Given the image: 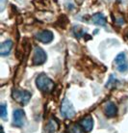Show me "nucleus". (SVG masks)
I'll use <instances>...</instances> for the list:
<instances>
[{"instance_id": "1a4fd4ad", "label": "nucleus", "mask_w": 128, "mask_h": 133, "mask_svg": "<svg viewBox=\"0 0 128 133\" xmlns=\"http://www.w3.org/2000/svg\"><path fill=\"white\" fill-rule=\"evenodd\" d=\"M57 129H58V123L54 119H50L43 127V133H55Z\"/></svg>"}, {"instance_id": "4468645a", "label": "nucleus", "mask_w": 128, "mask_h": 133, "mask_svg": "<svg viewBox=\"0 0 128 133\" xmlns=\"http://www.w3.org/2000/svg\"><path fill=\"white\" fill-rule=\"evenodd\" d=\"M69 133H81V130H80V127L78 125H72L69 129Z\"/></svg>"}, {"instance_id": "6e6552de", "label": "nucleus", "mask_w": 128, "mask_h": 133, "mask_svg": "<svg viewBox=\"0 0 128 133\" xmlns=\"http://www.w3.org/2000/svg\"><path fill=\"white\" fill-rule=\"evenodd\" d=\"M80 127L85 132H90L92 131V127H93V120L91 116H87L83 118L81 122H80Z\"/></svg>"}, {"instance_id": "ddd939ff", "label": "nucleus", "mask_w": 128, "mask_h": 133, "mask_svg": "<svg viewBox=\"0 0 128 133\" xmlns=\"http://www.w3.org/2000/svg\"><path fill=\"white\" fill-rule=\"evenodd\" d=\"M0 116L4 120H5V118L7 116V106L5 103H2L1 106H0Z\"/></svg>"}, {"instance_id": "7ed1b4c3", "label": "nucleus", "mask_w": 128, "mask_h": 133, "mask_svg": "<svg viewBox=\"0 0 128 133\" xmlns=\"http://www.w3.org/2000/svg\"><path fill=\"white\" fill-rule=\"evenodd\" d=\"M13 97L18 103L25 105L31 99V93L25 90H16L13 92Z\"/></svg>"}, {"instance_id": "9b49d317", "label": "nucleus", "mask_w": 128, "mask_h": 133, "mask_svg": "<svg viewBox=\"0 0 128 133\" xmlns=\"http://www.w3.org/2000/svg\"><path fill=\"white\" fill-rule=\"evenodd\" d=\"M13 47V42L11 40H7L1 43L0 45V55L1 56H6L11 52Z\"/></svg>"}, {"instance_id": "f257e3e1", "label": "nucleus", "mask_w": 128, "mask_h": 133, "mask_svg": "<svg viewBox=\"0 0 128 133\" xmlns=\"http://www.w3.org/2000/svg\"><path fill=\"white\" fill-rule=\"evenodd\" d=\"M36 85L43 93H49L54 88V82L46 75L45 73H41L36 79Z\"/></svg>"}, {"instance_id": "f8f14e48", "label": "nucleus", "mask_w": 128, "mask_h": 133, "mask_svg": "<svg viewBox=\"0 0 128 133\" xmlns=\"http://www.w3.org/2000/svg\"><path fill=\"white\" fill-rule=\"evenodd\" d=\"M92 21L93 24L99 25V26H105L106 22H107L106 17H104L101 13H96V14H95V15H92Z\"/></svg>"}, {"instance_id": "9d476101", "label": "nucleus", "mask_w": 128, "mask_h": 133, "mask_svg": "<svg viewBox=\"0 0 128 133\" xmlns=\"http://www.w3.org/2000/svg\"><path fill=\"white\" fill-rule=\"evenodd\" d=\"M104 113L109 118L115 117L117 115V113H118V107L116 106L113 102L106 103V105L104 106Z\"/></svg>"}, {"instance_id": "20e7f679", "label": "nucleus", "mask_w": 128, "mask_h": 133, "mask_svg": "<svg viewBox=\"0 0 128 133\" xmlns=\"http://www.w3.org/2000/svg\"><path fill=\"white\" fill-rule=\"evenodd\" d=\"M47 59V55L44 52V50L43 48H41L39 46H36L34 49V54H33V59H32V63L34 66H39L43 65Z\"/></svg>"}, {"instance_id": "f03ea898", "label": "nucleus", "mask_w": 128, "mask_h": 133, "mask_svg": "<svg viewBox=\"0 0 128 133\" xmlns=\"http://www.w3.org/2000/svg\"><path fill=\"white\" fill-rule=\"evenodd\" d=\"M61 115L66 119H71L75 115V110H74L72 103L68 98H65L63 100L62 106H61Z\"/></svg>"}, {"instance_id": "39448f33", "label": "nucleus", "mask_w": 128, "mask_h": 133, "mask_svg": "<svg viewBox=\"0 0 128 133\" xmlns=\"http://www.w3.org/2000/svg\"><path fill=\"white\" fill-rule=\"evenodd\" d=\"M115 63L118 71L125 72L128 70V62L126 60V55H125L124 52H120L119 54L117 55L115 59Z\"/></svg>"}, {"instance_id": "0eeeda50", "label": "nucleus", "mask_w": 128, "mask_h": 133, "mask_svg": "<svg viewBox=\"0 0 128 133\" xmlns=\"http://www.w3.org/2000/svg\"><path fill=\"white\" fill-rule=\"evenodd\" d=\"M36 39L39 40L41 43H49L52 42L53 38V33L50 30H43L36 34Z\"/></svg>"}, {"instance_id": "423d86ee", "label": "nucleus", "mask_w": 128, "mask_h": 133, "mask_svg": "<svg viewBox=\"0 0 128 133\" xmlns=\"http://www.w3.org/2000/svg\"><path fill=\"white\" fill-rule=\"evenodd\" d=\"M13 123L17 127H23L25 123V113L21 109H17L13 114Z\"/></svg>"}]
</instances>
